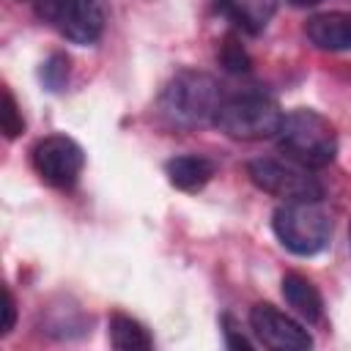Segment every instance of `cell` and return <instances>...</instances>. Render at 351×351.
<instances>
[{"label": "cell", "mask_w": 351, "mask_h": 351, "mask_svg": "<svg viewBox=\"0 0 351 351\" xmlns=\"http://www.w3.org/2000/svg\"><path fill=\"white\" fill-rule=\"evenodd\" d=\"M222 104L219 82L203 71H178L167 80L156 99V112L173 129H197L214 121Z\"/></svg>", "instance_id": "1"}, {"label": "cell", "mask_w": 351, "mask_h": 351, "mask_svg": "<svg viewBox=\"0 0 351 351\" xmlns=\"http://www.w3.org/2000/svg\"><path fill=\"white\" fill-rule=\"evenodd\" d=\"M277 145L288 159H293L310 170H318V167H326L335 162L337 132L321 112H315L310 107H299V110H291L282 115V123L277 132Z\"/></svg>", "instance_id": "2"}, {"label": "cell", "mask_w": 351, "mask_h": 351, "mask_svg": "<svg viewBox=\"0 0 351 351\" xmlns=\"http://www.w3.org/2000/svg\"><path fill=\"white\" fill-rule=\"evenodd\" d=\"M271 230L288 252L310 258L326 250L332 239V214L321 200H282L271 214Z\"/></svg>", "instance_id": "3"}, {"label": "cell", "mask_w": 351, "mask_h": 351, "mask_svg": "<svg viewBox=\"0 0 351 351\" xmlns=\"http://www.w3.org/2000/svg\"><path fill=\"white\" fill-rule=\"evenodd\" d=\"M280 104L261 90H247L222 99L219 110L214 112V126L233 140H269L277 137L282 123Z\"/></svg>", "instance_id": "4"}, {"label": "cell", "mask_w": 351, "mask_h": 351, "mask_svg": "<svg viewBox=\"0 0 351 351\" xmlns=\"http://www.w3.org/2000/svg\"><path fill=\"white\" fill-rule=\"evenodd\" d=\"M250 181L280 200H321L324 186L313 176L310 167L293 162V159H277V156H261L247 165Z\"/></svg>", "instance_id": "5"}, {"label": "cell", "mask_w": 351, "mask_h": 351, "mask_svg": "<svg viewBox=\"0 0 351 351\" xmlns=\"http://www.w3.org/2000/svg\"><path fill=\"white\" fill-rule=\"evenodd\" d=\"M36 11L63 38L82 47L99 41L107 25L104 0H44L36 5Z\"/></svg>", "instance_id": "6"}, {"label": "cell", "mask_w": 351, "mask_h": 351, "mask_svg": "<svg viewBox=\"0 0 351 351\" xmlns=\"http://www.w3.org/2000/svg\"><path fill=\"white\" fill-rule=\"evenodd\" d=\"M30 159H33L36 173L49 186H58V189L74 186L77 178H80V173H82V165H85V154H82L80 143H74L66 134L41 137L33 145Z\"/></svg>", "instance_id": "7"}, {"label": "cell", "mask_w": 351, "mask_h": 351, "mask_svg": "<svg viewBox=\"0 0 351 351\" xmlns=\"http://www.w3.org/2000/svg\"><path fill=\"white\" fill-rule=\"evenodd\" d=\"M250 326L261 346L274 351H307L313 348L310 332L291 315H285L280 307L261 302L250 310Z\"/></svg>", "instance_id": "8"}, {"label": "cell", "mask_w": 351, "mask_h": 351, "mask_svg": "<svg viewBox=\"0 0 351 351\" xmlns=\"http://www.w3.org/2000/svg\"><path fill=\"white\" fill-rule=\"evenodd\" d=\"M304 33L313 47L326 52L351 49V14L348 11H326L307 19Z\"/></svg>", "instance_id": "9"}, {"label": "cell", "mask_w": 351, "mask_h": 351, "mask_svg": "<svg viewBox=\"0 0 351 351\" xmlns=\"http://www.w3.org/2000/svg\"><path fill=\"white\" fill-rule=\"evenodd\" d=\"M280 291H282V299L285 304L304 321V324H318L324 318V299H321V291L304 277V274H296V271H288L280 282Z\"/></svg>", "instance_id": "10"}, {"label": "cell", "mask_w": 351, "mask_h": 351, "mask_svg": "<svg viewBox=\"0 0 351 351\" xmlns=\"http://www.w3.org/2000/svg\"><path fill=\"white\" fill-rule=\"evenodd\" d=\"M165 173H167V181L181 189V192H197L203 189L211 176L217 173V165L206 156H197V154H184V156H173L167 165H165Z\"/></svg>", "instance_id": "11"}, {"label": "cell", "mask_w": 351, "mask_h": 351, "mask_svg": "<svg viewBox=\"0 0 351 351\" xmlns=\"http://www.w3.org/2000/svg\"><path fill=\"white\" fill-rule=\"evenodd\" d=\"M110 346L118 351H148L154 348V337L137 318L115 313L110 315Z\"/></svg>", "instance_id": "12"}, {"label": "cell", "mask_w": 351, "mask_h": 351, "mask_svg": "<svg viewBox=\"0 0 351 351\" xmlns=\"http://www.w3.org/2000/svg\"><path fill=\"white\" fill-rule=\"evenodd\" d=\"M219 8L247 33H261L274 14V0H219Z\"/></svg>", "instance_id": "13"}, {"label": "cell", "mask_w": 351, "mask_h": 351, "mask_svg": "<svg viewBox=\"0 0 351 351\" xmlns=\"http://www.w3.org/2000/svg\"><path fill=\"white\" fill-rule=\"evenodd\" d=\"M219 63L233 74L250 71V55H247V49L241 47V41L236 36H225L222 49H219Z\"/></svg>", "instance_id": "14"}, {"label": "cell", "mask_w": 351, "mask_h": 351, "mask_svg": "<svg viewBox=\"0 0 351 351\" xmlns=\"http://www.w3.org/2000/svg\"><path fill=\"white\" fill-rule=\"evenodd\" d=\"M0 126H3V134L8 140H16L22 132H25V121H22V112L16 107V99L14 93L5 88L3 90V110H0Z\"/></svg>", "instance_id": "15"}, {"label": "cell", "mask_w": 351, "mask_h": 351, "mask_svg": "<svg viewBox=\"0 0 351 351\" xmlns=\"http://www.w3.org/2000/svg\"><path fill=\"white\" fill-rule=\"evenodd\" d=\"M41 80H44V85H47L49 90H55V93L63 90L66 82H69V58L60 55V52L49 55V60H47L44 69H41Z\"/></svg>", "instance_id": "16"}, {"label": "cell", "mask_w": 351, "mask_h": 351, "mask_svg": "<svg viewBox=\"0 0 351 351\" xmlns=\"http://www.w3.org/2000/svg\"><path fill=\"white\" fill-rule=\"evenodd\" d=\"M222 326H225L222 332H225V343H228V348H244V351H250V348H252V343H250V340H247V337L233 326V318H230V315H225V318H222Z\"/></svg>", "instance_id": "17"}, {"label": "cell", "mask_w": 351, "mask_h": 351, "mask_svg": "<svg viewBox=\"0 0 351 351\" xmlns=\"http://www.w3.org/2000/svg\"><path fill=\"white\" fill-rule=\"evenodd\" d=\"M3 313H5V321H3L0 335H8L14 329V324H16V302H14L11 288H3Z\"/></svg>", "instance_id": "18"}, {"label": "cell", "mask_w": 351, "mask_h": 351, "mask_svg": "<svg viewBox=\"0 0 351 351\" xmlns=\"http://www.w3.org/2000/svg\"><path fill=\"white\" fill-rule=\"evenodd\" d=\"M291 5H296V8H307V5H318L321 0H288Z\"/></svg>", "instance_id": "19"}, {"label": "cell", "mask_w": 351, "mask_h": 351, "mask_svg": "<svg viewBox=\"0 0 351 351\" xmlns=\"http://www.w3.org/2000/svg\"><path fill=\"white\" fill-rule=\"evenodd\" d=\"M25 3H33V5H38V3H44V0H25Z\"/></svg>", "instance_id": "20"}, {"label": "cell", "mask_w": 351, "mask_h": 351, "mask_svg": "<svg viewBox=\"0 0 351 351\" xmlns=\"http://www.w3.org/2000/svg\"><path fill=\"white\" fill-rule=\"evenodd\" d=\"M348 241H351V225H348Z\"/></svg>", "instance_id": "21"}]
</instances>
